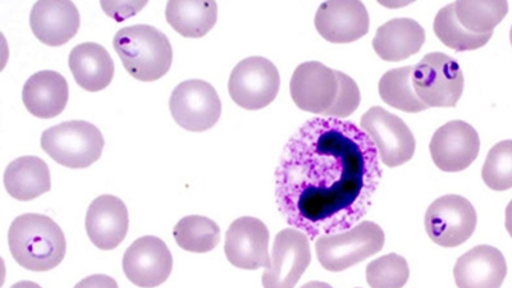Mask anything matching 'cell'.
Listing matches in <instances>:
<instances>
[{
	"label": "cell",
	"instance_id": "cell-29",
	"mask_svg": "<svg viewBox=\"0 0 512 288\" xmlns=\"http://www.w3.org/2000/svg\"><path fill=\"white\" fill-rule=\"evenodd\" d=\"M409 277L408 262L399 254L384 255L367 267V282L372 288H402Z\"/></svg>",
	"mask_w": 512,
	"mask_h": 288
},
{
	"label": "cell",
	"instance_id": "cell-8",
	"mask_svg": "<svg viewBox=\"0 0 512 288\" xmlns=\"http://www.w3.org/2000/svg\"><path fill=\"white\" fill-rule=\"evenodd\" d=\"M477 210L468 199L446 195L434 200L425 213L429 239L442 248H457L473 236L477 228Z\"/></svg>",
	"mask_w": 512,
	"mask_h": 288
},
{
	"label": "cell",
	"instance_id": "cell-10",
	"mask_svg": "<svg viewBox=\"0 0 512 288\" xmlns=\"http://www.w3.org/2000/svg\"><path fill=\"white\" fill-rule=\"evenodd\" d=\"M360 127L376 144L384 166L400 167L414 157L416 143L413 132L395 114L381 107L370 108L361 117Z\"/></svg>",
	"mask_w": 512,
	"mask_h": 288
},
{
	"label": "cell",
	"instance_id": "cell-17",
	"mask_svg": "<svg viewBox=\"0 0 512 288\" xmlns=\"http://www.w3.org/2000/svg\"><path fill=\"white\" fill-rule=\"evenodd\" d=\"M80 13L68 0H44L31 9L30 26L41 43L61 47L75 38L80 29Z\"/></svg>",
	"mask_w": 512,
	"mask_h": 288
},
{
	"label": "cell",
	"instance_id": "cell-20",
	"mask_svg": "<svg viewBox=\"0 0 512 288\" xmlns=\"http://www.w3.org/2000/svg\"><path fill=\"white\" fill-rule=\"evenodd\" d=\"M67 80L56 71H40L26 81L22 100L32 116L50 120L58 117L68 103Z\"/></svg>",
	"mask_w": 512,
	"mask_h": 288
},
{
	"label": "cell",
	"instance_id": "cell-24",
	"mask_svg": "<svg viewBox=\"0 0 512 288\" xmlns=\"http://www.w3.org/2000/svg\"><path fill=\"white\" fill-rule=\"evenodd\" d=\"M166 18L172 29L185 38H204L217 24L218 4L171 0L167 4Z\"/></svg>",
	"mask_w": 512,
	"mask_h": 288
},
{
	"label": "cell",
	"instance_id": "cell-1",
	"mask_svg": "<svg viewBox=\"0 0 512 288\" xmlns=\"http://www.w3.org/2000/svg\"><path fill=\"white\" fill-rule=\"evenodd\" d=\"M383 171L376 144L354 122L315 117L291 136L276 169L287 224L310 240L351 230L367 216Z\"/></svg>",
	"mask_w": 512,
	"mask_h": 288
},
{
	"label": "cell",
	"instance_id": "cell-23",
	"mask_svg": "<svg viewBox=\"0 0 512 288\" xmlns=\"http://www.w3.org/2000/svg\"><path fill=\"white\" fill-rule=\"evenodd\" d=\"M4 186L13 199L30 201L39 198L52 189L48 164L31 155L17 158L4 172Z\"/></svg>",
	"mask_w": 512,
	"mask_h": 288
},
{
	"label": "cell",
	"instance_id": "cell-13",
	"mask_svg": "<svg viewBox=\"0 0 512 288\" xmlns=\"http://www.w3.org/2000/svg\"><path fill=\"white\" fill-rule=\"evenodd\" d=\"M268 248V227L260 219L241 217L228 228L224 253L233 267L246 271L271 268Z\"/></svg>",
	"mask_w": 512,
	"mask_h": 288
},
{
	"label": "cell",
	"instance_id": "cell-30",
	"mask_svg": "<svg viewBox=\"0 0 512 288\" xmlns=\"http://www.w3.org/2000/svg\"><path fill=\"white\" fill-rule=\"evenodd\" d=\"M482 178L491 190L512 189V140L501 141L489 150Z\"/></svg>",
	"mask_w": 512,
	"mask_h": 288
},
{
	"label": "cell",
	"instance_id": "cell-18",
	"mask_svg": "<svg viewBox=\"0 0 512 288\" xmlns=\"http://www.w3.org/2000/svg\"><path fill=\"white\" fill-rule=\"evenodd\" d=\"M128 210L120 198L103 195L90 204L86 213V233L96 248L113 250L126 239L128 232Z\"/></svg>",
	"mask_w": 512,
	"mask_h": 288
},
{
	"label": "cell",
	"instance_id": "cell-35",
	"mask_svg": "<svg viewBox=\"0 0 512 288\" xmlns=\"http://www.w3.org/2000/svg\"><path fill=\"white\" fill-rule=\"evenodd\" d=\"M11 288H41V286L38 285V283L31 282V281H21L18 283H15Z\"/></svg>",
	"mask_w": 512,
	"mask_h": 288
},
{
	"label": "cell",
	"instance_id": "cell-22",
	"mask_svg": "<svg viewBox=\"0 0 512 288\" xmlns=\"http://www.w3.org/2000/svg\"><path fill=\"white\" fill-rule=\"evenodd\" d=\"M70 70L80 88L98 93L111 85L114 62L103 45L82 43L73 48L68 58Z\"/></svg>",
	"mask_w": 512,
	"mask_h": 288
},
{
	"label": "cell",
	"instance_id": "cell-31",
	"mask_svg": "<svg viewBox=\"0 0 512 288\" xmlns=\"http://www.w3.org/2000/svg\"><path fill=\"white\" fill-rule=\"evenodd\" d=\"M340 85V95H338L335 108L329 113V117L342 120V118L351 116L359 108L361 94L358 84L344 72H340Z\"/></svg>",
	"mask_w": 512,
	"mask_h": 288
},
{
	"label": "cell",
	"instance_id": "cell-2",
	"mask_svg": "<svg viewBox=\"0 0 512 288\" xmlns=\"http://www.w3.org/2000/svg\"><path fill=\"white\" fill-rule=\"evenodd\" d=\"M9 250L22 268L48 272L57 268L66 256L67 242L62 228L41 214H22L8 231Z\"/></svg>",
	"mask_w": 512,
	"mask_h": 288
},
{
	"label": "cell",
	"instance_id": "cell-26",
	"mask_svg": "<svg viewBox=\"0 0 512 288\" xmlns=\"http://www.w3.org/2000/svg\"><path fill=\"white\" fill-rule=\"evenodd\" d=\"M173 237L181 249L205 254L216 249L221 242V228L207 217L187 216L176 224Z\"/></svg>",
	"mask_w": 512,
	"mask_h": 288
},
{
	"label": "cell",
	"instance_id": "cell-25",
	"mask_svg": "<svg viewBox=\"0 0 512 288\" xmlns=\"http://www.w3.org/2000/svg\"><path fill=\"white\" fill-rule=\"evenodd\" d=\"M414 67L395 68L384 73L379 81V95L384 103L402 112L419 113L429 109L416 95L413 80Z\"/></svg>",
	"mask_w": 512,
	"mask_h": 288
},
{
	"label": "cell",
	"instance_id": "cell-32",
	"mask_svg": "<svg viewBox=\"0 0 512 288\" xmlns=\"http://www.w3.org/2000/svg\"><path fill=\"white\" fill-rule=\"evenodd\" d=\"M75 288H120L114 278L105 274H94L77 283Z\"/></svg>",
	"mask_w": 512,
	"mask_h": 288
},
{
	"label": "cell",
	"instance_id": "cell-4",
	"mask_svg": "<svg viewBox=\"0 0 512 288\" xmlns=\"http://www.w3.org/2000/svg\"><path fill=\"white\" fill-rule=\"evenodd\" d=\"M41 149L63 167L82 169L102 157L104 137L99 128L85 121H68L41 135Z\"/></svg>",
	"mask_w": 512,
	"mask_h": 288
},
{
	"label": "cell",
	"instance_id": "cell-14",
	"mask_svg": "<svg viewBox=\"0 0 512 288\" xmlns=\"http://www.w3.org/2000/svg\"><path fill=\"white\" fill-rule=\"evenodd\" d=\"M122 267L128 281L135 286L154 288L163 285L171 276L173 258L163 240L145 236L127 249Z\"/></svg>",
	"mask_w": 512,
	"mask_h": 288
},
{
	"label": "cell",
	"instance_id": "cell-5",
	"mask_svg": "<svg viewBox=\"0 0 512 288\" xmlns=\"http://www.w3.org/2000/svg\"><path fill=\"white\" fill-rule=\"evenodd\" d=\"M386 236L377 223L363 221L351 230L318 237L315 253L329 272H342L383 249Z\"/></svg>",
	"mask_w": 512,
	"mask_h": 288
},
{
	"label": "cell",
	"instance_id": "cell-27",
	"mask_svg": "<svg viewBox=\"0 0 512 288\" xmlns=\"http://www.w3.org/2000/svg\"><path fill=\"white\" fill-rule=\"evenodd\" d=\"M433 29L436 32L437 38L446 47L454 49L456 52L483 48L493 35H478L464 29L459 20H457L455 3L448 4V6L438 12L436 20H434Z\"/></svg>",
	"mask_w": 512,
	"mask_h": 288
},
{
	"label": "cell",
	"instance_id": "cell-21",
	"mask_svg": "<svg viewBox=\"0 0 512 288\" xmlns=\"http://www.w3.org/2000/svg\"><path fill=\"white\" fill-rule=\"evenodd\" d=\"M425 43V31L411 18H395L379 27L373 48L387 62H401L419 53Z\"/></svg>",
	"mask_w": 512,
	"mask_h": 288
},
{
	"label": "cell",
	"instance_id": "cell-33",
	"mask_svg": "<svg viewBox=\"0 0 512 288\" xmlns=\"http://www.w3.org/2000/svg\"><path fill=\"white\" fill-rule=\"evenodd\" d=\"M506 230L509 232V235L512 237V200L506 208Z\"/></svg>",
	"mask_w": 512,
	"mask_h": 288
},
{
	"label": "cell",
	"instance_id": "cell-28",
	"mask_svg": "<svg viewBox=\"0 0 512 288\" xmlns=\"http://www.w3.org/2000/svg\"><path fill=\"white\" fill-rule=\"evenodd\" d=\"M455 11L464 29L478 35L493 34L509 12V3L456 2Z\"/></svg>",
	"mask_w": 512,
	"mask_h": 288
},
{
	"label": "cell",
	"instance_id": "cell-34",
	"mask_svg": "<svg viewBox=\"0 0 512 288\" xmlns=\"http://www.w3.org/2000/svg\"><path fill=\"white\" fill-rule=\"evenodd\" d=\"M301 288H333L329 283L313 281L309 283H305V285Z\"/></svg>",
	"mask_w": 512,
	"mask_h": 288
},
{
	"label": "cell",
	"instance_id": "cell-3",
	"mask_svg": "<svg viewBox=\"0 0 512 288\" xmlns=\"http://www.w3.org/2000/svg\"><path fill=\"white\" fill-rule=\"evenodd\" d=\"M113 47L126 71L139 81L162 79L172 66V45L164 32L154 26L135 25L121 29L114 36Z\"/></svg>",
	"mask_w": 512,
	"mask_h": 288
},
{
	"label": "cell",
	"instance_id": "cell-19",
	"mask_svg": "<svg viewBox=\"0 0 512 288\" xmlns=\"http://www.w3.org/2000/svg\"><path fill=\"white\" fill-rule=\"evenodd\" d=\"M454 276L459 288H500L507 276L505 256L493 246H475L457 260Z\"/></svg>",
	"mask_w": 512,
	"mask_h": 288
},
{
	"label": "cell",
	"instance_id": "cell-11",
	"mask_svg": "<svg viewBox=\"0 0 512 288\" xmlns=\"http://www.w3.org/2000/svg\"><path fill=\"white\" fill-rule=\"evenodd\" d=\"M340 71L320 62L301 63L292 75L291 98L301 111L329 117L340 95Z\"/></svg>",
	"mask_w": 512,
	"mask_h": 288
},
{
	"label": "cell",
	"instance_id": "cell-6",
	"mask_svg": "<svg viewBox=\"0 0 512 288\" xmlns=\"http://www.w3.org/2000/svg\"><path fill=\"white\" fill-rule=\"evenodd\" d=\"M416 95L428 108H454L464 93V75L454 58L429 53L414 67Z\"/></svg>",
	"mask_w": 512,
	"mask_h": 288
},
{
	"label": "cell",
	"instance_id": "cell-16",
	"mask_svg": "<svg viewBox=\"0 0 512 288\" xmlns=\"http://www.w3.org/2000/svg\"><path fill=\"white\" fill-rule=\"evenodd\" d=\"M315 27L322 38L333 44H349L369 31V15L361 2H326L315 15Z\"/></svg>",
	"mask_w": 512,
	"mask_h": 288
},
{
	"label": "cell",
	"instance_id": "cell-7",
	"mask_svg": "<svg viewBox=\"0 0 512 288\" xmlns=\"http://www.w3.org/2000/svg\"><path fill=\"white\" fill-rule=\"evenodd\" d=\"M281 77L277 67L264 57L241 61L231 73L228 91L239 107L259 111L277 98Z\"/></svg>",
	"mask_w": 512,
	"mask_h": 288
},
{
	"label": "cell",
	"instance_id": "cell-15",
	"mask_svg": "<svg viewBox=\"0 0 512 288\" xmlns=\"http://www.w3.org/2000/svg\"><path fill=\"white\" fill-rule=\"evenodd\" d=\"M434 164L443 172H461L478 158L477 130L464 121H452L438 128L429 145Z\"/></svg>",
	"mask_w": 512,
	"mask_h": 288
},
{
	"label": "cell",
	"instance_id": "cell-9",
	"mask_svg": "<svg viewBox=\"0 0 512 288\" xmlns=\"http://www.w3.org/2000/svg\"><path fill=\"white\" fill-rule=\"evenodd\" d=\"M169 109L177 125L187 131L204 132L216 126L221 118L222 103L209 82L189 80L172 91Z\"/></svg>",
	"mask_w": 512,
	"mask_h": 288
},
{
	"label": "cell",
	"instance_id": "cell-36",
	"mask_svg": "<svg viewBox=\"0 0 512 288\" xmlns=\"http://www.w3.org/2000/svg\"><path fill=\"white\" fill-rule=\"evenodd\" d=\"M510 41H511V45H512V26H511V31H510Z\"/></svg>",
	"mask_w": 512,
	"mask_h": 288
},
{
	"label": "cell",
	"instance_id": "cell-12",
	"mask_svg": "<svg viewBox=\"0 0 512 288\" xmlns=\"http://www.w3.org/2000/svg\"><path fill=\"white\" fill-rule=\"evenodd\" d=\"M271 258L272 267L263 273V287L295 288L312 262L309 237L295 228L282 230L274 240Z\"/></svg>",
	"mask_w": 512,
	"mask_h": 288
}]
</instances>
